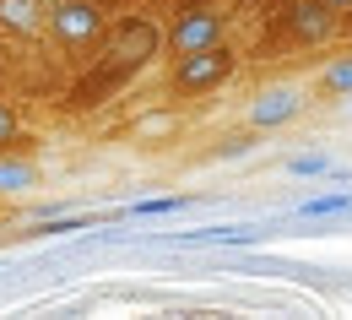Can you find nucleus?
Here are the masks:
<instances>
[{
    "mask_svg": "<svg viewBox=\"0 0 352 320\" xmlns=\"http://www.w3.org/2000/svg\"><path fill=\"white\" fill-rule=\"evenodd\" d=\"M239 71V54L228 44H212V49H195V54H174V71H168V87L179 98H206L217 92L222 82H233Z\"/></svg>",
    "mask_w": 352,
    "mask_h": 320,
    "instance_id": "nucleus-1",
    "label": "nucleus"
},
{
    "mask_svg": "<svg viewBox=\"0 0 352 320\" xmlns=\"http://www.w3.org/2000/svg\"><path fill=\"white\" fill-rule=\"evenodd\" d=\"M44 33L65 49H92L109 22H103V6L98 0H49L44 6Z\"/></svg>",
    "mask_w": 352,
    "mask_h": 320,
    "instance_id": "nucleus-2",
    "label": "nucleus"
},
{
    "mask_svg": "<svg viewBox=\"0 0 352 320\" xmlns=\"http://www.w3.org/2000/svg\"><path fill=\"white\" fill-rule=\"evenodd\" d=\"M109 60L120 65V71H135V65H152L157 54H163V44H168V33L152 22V17H141V11H131V17H120V22H109Z\"/></svg>",
    "mask_w": 352,
    "mask_h": 320,
    "instance_id": "nucleus-3",
    "label": "nucleus"
},
{
    "mask_svg": "<svg viewBox=\"0 0 352 320\" xmlns=\"http://www.w3.org/2000/svg\"><path fill=\"white\" fill-rule=\"evenodd\" d=\"M228 33V17L217 6H184L174 22H168V54H195V49L222 44Z\"/></svg>",
    "mask_w": 352,
    "mask_h": 320,
    "instance_id": "nucleus-4",
    "label": "nucleus"
},
{
    "mask_svg": "<svg viewBox=\"0 0 352 320\" xmlns=\"http://www.w3.org/2000/svg\"><path fill=\"white\" fill-rule=\"evenodd\" d=\"M304 114V87L293 82H271L250 98V131H276V125H293Z\"/></svg>",
    "mask_w": 352,
    "mask_h": 320,
    "instance_id": "nucleus-5",
    "label": "nucleus"
},
{
    "mask_svg": "<svg viewBox=\"0 0 352 320\" xmlns=\"http://www.w3.org/2000/svg\"><path fill=\"white\" fill-rule=\"evenodd\" d=\"M336 28H342V11H331L325 0H298L293 11H287V33L298 39V44H331L336 39Z\"/></svg>",
    "mask_w": 352,
    "mask_h": 320,
    "instance_id": "nucleus-6",
    "label": "nucleus"
},
{
    "mask_svg": "<svg viewBox=\"0 0 352 320\" xmlns=\"http://www.w3.org/2000/svg\"><path fill=\"white\" fill-rule=\"evenodd\" d=\"M0 28L16 39H38L44 33V6L38 0H0Z\"/></svg>",
    "mask_w": 352,
    "mask_h": 320,
    "instance_id": "nucleus-7",
    "label": "nucleus"
},
{
    "mask_svg": "<svg viewBox=\"0 0 352 320\" xmlns=\"http://www.w3.org/2000/svg\"><path fill=\"white\" fill-rule=\"evenodd\" d=\"M38 184V163L33 158H16V147L0 152V195H28Z\"/></svg>",
    "mask_w": 352,
    "mask_h": 320,
    "instance_id": "nucleus-8",
    "label": "nucleus"
},
{
    "mask_svg": "<svg viewBox=\"0 0 352 320\" xmlns=\"http://www.w3.org/2000/svg\"><path fill=\"white\" fill-rule=\"evenodd\" d=\"M287 174H298V180H342V184L352 180L347 169H336L325 152H298V158H287Z\"/></svg>",
    "mask_w": 352,
    "mask_h": 320,
    "instance_id": "nucleus-9",
    "label": "nucleus"
},
{
    "mask_svg": "<svg viewBox=\"0 0 352 320\" xmlns=\"http://www.w3.org/2000/svg\"><path fill=\"white\" fill-rule=\"evenodd\" d=\"M320 92H325V98H347L352 92V54H336V60L320 71Z\"/></svg>",
    "mask_w": 352,
    "mask_h": 320,
    "instance_id": "nucleus-10",
    "label": "nucleus"
},
{
    "mask_svg": "<svg viewBox=\"0 0 352 320\" xmlns=\"http://www.w3.org/2000/svg\"><path fill=\"white\" fill-rule=\"evenodd\" d=\"M352 212V195H314V201H298V217H342Z\"/></svg>",
    "mask_w": 352,
    "mask_h": 320,
    "instance_id": "nucleus-11",
    "label": "nucleus"
},
{
    "mask_svg": "<svg viewBox=\"0 0 352 320\" xmlns=\"http://www.w3.org/2000/svg\"><path fill=\"white\" fill-rule=\"evenodd\" d=\"M174 131H179L174 114H146V120H135V136L141 141H168Z\"/></svg>",
    "mask_w": 352,
    "mask_h": 320,
    "instance_id": "nucleus-12",
    "label": "nucleus"
},
{
    "mask_svg": "<svg viewBox=\"0 0 352 320\" xmlns=\"http://www.w3.org/2000/svg\"><path fill=\"white\" fill-rule=\"evenodd\" d=\"M184 206H190L184 195H157V201H135L131 212L135 217H168V212H184Z\"/></svg>",
    "mask_w": 352,
    "mask_h": 320,
    "instance_id": "nucleus-13",
    "label": "nucleus"
},
{
    "mask_svg": "<svg viewBox=\"0 0 352 320\" xmlns=\"http://www.w3.org/2000/svg\"><path fill=\"white\" fill-rule=\"evenodd\" d=\"M16 141H22V120H16V109L0 98V152H6V147H16Z\"/></svg>",
    "mask_w": 352,
    "mask_h": 320,
    "instance_id": "nucleus-14",
    "label": "nucleus"
},
{
    "mask_svg": "<svg viewBox=\"0 0 352 320\" xmlns=\"http://www.w3.org/2000/svg\"><path fill=\"white\" fill-rule=\"evenodd\" d=\"M250 147H255V136H228V141L217 147V158H244Z\"/></svg>",
    "mask_w": 352,
    "mask_h": 320,
    "instance_id": "nucleus-15",
    "label": "nucleus"
},
{
    "mask_svg": "<svg viewBox=\"0 0 352 320\" xmlns=\"http://www.w3.org/2000/svg\"><path fill=\"white\" fill-rule=\"evenodd\" d=\"M325 6H331V11H352V0H325Z\"/></svg>",
    "mask_w": 352,
    "mask_h": 320,
    "instance_id": "nucleus-16",
    "label": "nucleus"
},
{
    "mask_svg": "<svg viewBox=\"0 0 352 320\" xmlns=\"http://www.w3.org/2000/svg\"><path fill=\"white\" fill-rule=\"evenodd\" d=\"M342 114H347V120H352V92H347V98H342Z\"/></svg>",
    "mask_w": 352,
    "mask_h": 320,
    "instance_id": "nucleus-17",
    "label": "nucleus"
}]
</instances>
